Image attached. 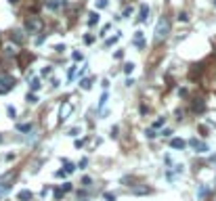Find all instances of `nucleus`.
<instances>
[{"label": "nucleus", "mask_w": 216, "mask_h": 201, "mask_svg": "<svg viewBox=\"0 0 216 201\" xmlns=\"http://www.w3.org/2000/svg\"><path fill=\"white\" fill-rule=\"evenodd\" d=\"M25 32H27V34L29 36H36V34H40V32H42V19H40V17H36V15H32V17H27V19H25Z\"/></svg>", "instance_id": "1"}, {"label": "nucleus", "mask_w": 216, "mask_h": 201, "mask_svg": "<svg viewBox=\"0 0 216 201\" xmlns=\"http://www.w3.org/2000/svg\"><path fill=\"white\" fill-rule=\"evenodd\" d=\"M170 34V21L166 17H162L155 25V42H162V40H166Z\"/></svg>", "instance_id": "2"}, {"label": "nucleus", "mask_w": 216, "mask_h": 201, "mask_svg": "<svg viewBox=\"0 0 216 201\" xmlns=\"http://www.w3.org/2000/svg\"><path fill=\"white\" fill-rule=\"evenodd\" d=\"M15 78L9 75V73H0V95H4V92H9L15 88Z\"/></svg>", "instance_id": "3"}, {"label": "nucleus", "mask_w": 216, "mask_h": 201, "mask_svg": "<svg viewBox=\"0 0 216 201\" xmlns=\"http://www.w3.org/2000/svg\"><path fill=\"white\" fill-rule=\"evenodd\" d=\"M189 145L195 149V153H208V151H210V147H208L204 141H197V138H191V141H189Z\"/></svg>", "instance_id": "4"}, {"label": "nucleus", "mask_w": 216, "mask_h": 201, "mask_svg": "<svg viewBox=\"0 0 216 201\" xmlns=\"http://www.w3.org/2000/svg\"><path fill=\"white\" fill-rule=\"evenodd\" d=\"M149 19V6L147 4H141V9H139V17H136V21L139 23H145Z\"/></svg>", "instance_id": "5"}, {"label": "nucleus", "mask_w": 216, "mask_h": 201, "mask_svg": "<svg viewBox=\"0 0 216 201\" xmlns=\"http://www.w3.org/2000/svg\"><path fill=\"white\" fill-rule=\"evenodd\" d=\"M72 111H73V105L72 103H65V105H61V122H65V119L72 115Z\"/></svg>", "instance_id": "6"}, {"label": "nucleus", "mask_w": 216, "mask_h": 201, "mask_svg": "<svg viewBox=\"0 0 216 201\" xmlns=\"http://www.w3.org/2000/svg\"><path fill=\"white\" fill-rule=\"evenodd\" d=\"M46 6L50 11H57V9H63V6H65V0H48Z\"/></svg>", "instance_id": "7"}, {"label": "nucleus", "mask_w": 216, "mask_h": 201, "mask_svg": "<svg viewBox=\"0 0 216 201\" xmlns=\"http://www.w3.org/2000/svg\"><path fill=\"white\" fill-rule=\"evenodd\" d=\"M32 197H34V193L27 191V189H23V191L17 193V199H19V201H32Z\"/></svg>", "instance_id": "8"}, {"label": "nucleus", "mask_w": 216, "mask_h": 201, "mask_svg": "<svg viewBox=\"0 0 216 201\" xmlns=\"http://www.w3.org/2000/svg\"><path fill=\"white\" fill-rule=\"evenodd\" d=\"M107 101H109V95H107V92H103L101 99H99V105H96V111H99V113H103V109H105V105H107Z\"/></svg>", "instance_id": "9"}, {"label": "nucleus", "mask_w": 216, "mask_h": 201, "mask_svg": "<svg viewBox=\"0 0 216 201\" xmlns=\"http://www.w3.org/2000/svg\"><path fill=\"white\" fill-rule=\"evenodd\" d=\"M170 147H172V149H180V151H183V149L187 147V142L183 141V138H172V141H170Z\"/></svg>", "instance_id": "10"}, {"label": "nucleus", "mask_w": 216, "mask_h": 201, "mask_svg": "<svg viewBox=\"0 0 216 201\" xmlns=\"http://www.w3.org/2000/svg\"><path fill=\"white\" fill-rule=\"evenodd\" d=\"M132 195H147V193H151V189H147V187H132Z\"/></svg>", "instance_id": "11"}, {"label": "nucleus", "mask_w": 216, "mask_h": 201, "mask_svg": "<svg viewBox=\"0 0 216 201\" xmlns=\"http://www.w3.org/2000/svg\"><path fill=\"white\" fill-rule=\"evenodd\" d=\"M99 19H101V17H99V13H88V25H96L99 23Z\"/></svg>", "instance_id": "12"}, {"label": "nucleus", "mask_w": 216, "mask_h": 201, "mask_svg": "<svg viewBox=\"0 0 216 201\" xmlns=\"http://www.w3.org/2000/svg\"><path fill=\"white\" fill-rule=\"evenodd\" d=\"M40 86H42V84H40V80H38V78H32V82H29V90H32V92H38V90H40Z\"/></svg>", "instance_id": "13"}, {"label": "nucleus", "mask_w": 216, "mask_h": 201, "mask_svg": "<svg viewBox=\"0 0 216 201\" xmlns=\"http://www.w3.org/2000/svg\"><path fill=\"white\" fill-rule=\"evenodd\" d=\"M11 40H13V42H17V44H23V36H21V32H13Z\"/></svg>", "instance_id": "14"}, {"label": "nucleus", "mask_w": 216, "mask_h": 201, "mask_svg": "<svg viewBox=\"0 0 216 201\" xmlns=\"http://www.w3.org/2000/svg\"><path fill=\"white\" fill-rule=\"evenodd\" d=\"M80 88H82V90H90V88H92V82H90V80H80Z\"/></svg>", "instance_id": "15"}, {"label": "nucleus", "mask_w": 216, "mask_h": 201, "mask_svg": "<svg viewBox=\"0 0 216 201\" xmlns=\"http://www.w3.org/2000/svg\"><path fill=\"white\" fill-rule=\"evenodd\" d=\"M27 103H29V105H36V103H38L36 92H27Z\"/></svg>", "instance_id": "16"}, {"label": "nucleus", "mask_w": 216, "mask_h": 201, "mask_svg": "<svg viewBox=\"0 0 216 201\" xmlns=\"http://www.w3.org/2000/svg\"><path fill=\"white\" fill-rule=\"evenodd\" d=\"M63 164H65V172H67V174H72L73 170H76V166H73L72 161H67V159H63Z\"/></svg>", "instance_id": "17"}, {"label": "nucleus", "mask_w": 216, "mask_h": 201, "mask_svg": "<svg viewBox=\"0 0 216 201\" xmlns=\"http://www.w3.org/2000/svg\"><path fill=\"white\" fill-rule=\"evenodd\" d=\"M95 6H96V9H107V6H109V0H96Z\"/></svg>", "instance_id": "18"}, {"label": "nucleus", "mask_w": 216, "mask_h": 201, "mask_svg": "<svg viewBox=\"0 0 216 201\" xmlns=\"http://www.w3.org/2000/svg\"><path fill=\"white\" fill-rule=\"evenodd\" d=\"M132 13H134V9H132V6H126V9H124V13H122V17H124V19H128V17H132Z\"/></svg>", "instance_id": "19"}, {"label": "nucleus", "mask_w": 216, "mask_h": 201, "mask_svg": "<svg viewBox=\"0 0 216 201\" xmlns=\"http://www.w3.org/2000/svg\"><path fill=\"white\" fill-rule=\"evenodd\" d=\"M17 128H19V132H29L32 130V124H19Z\"/></svg>", "instance_id": "20"}, {"label": "nucleus", "mask_w": 216, "mask_h": 201, "mask_svg": "<svg viewBox=\"0 0 216 201\" xmlns=\"http://www.w3.org/2000/svg\"><path fill=\"white\" fill-rule=\"evenodd\" d=\"M118 40H120V34H118V36H113V38H109L107 42H105V46H113V44H116Z\"/></svg>", "instance_id": "21"}, {"label": "nucleus", "mask_w": 216, "mask_h": 201, "mask_svg": "<svg viewBox=\"0 0 216 201\" xmlns=\"http://www.w3.org/2000/svg\"><path fill=\"white\" fill-rule=\"evenodd\" d=\"M103 199H105V201H116V195L107 191V193H103Z\"/></svg>", "instance_id": "22"}, {"label": "nucleus", "mask_w": 216, "mask_h": 201, "mask_svg": "<svg viewBox=\"0 0 216 201\" xmlns=\"http://www.w3.org/2000/svg\"><path fill=\"white\" fill-rule=\"evenodd\" d=\"M179 21H183V23H187V21H189V15H187L185 11H183V13H179Z\"/></svg>", "instance_id": "23"}, {"label": "nucleus", "mask_w": 216, "mask_h": 201, "mask_svg": "<svg viewBox=\"0 0 216 201\" xmlns=\"http://www.w3.org/2000/svg\"><path fill=\"white\" fill-rule=\"evenodd\" d=\"M4 55H6V57H15V48L6 46V48H4Z\"/></svg>", "instance_id": "24"}, {"label": "nucleus", "mask_w": 216, "mask_h": 201, "mask_svg": "<svg viewBox=\"0 0 216 201\" xmlns=\"http://www.w3.org/2000/svg\"><path fill=\"white\" fill-rule=\"evenodd\" d=\"M40 73H42V75H50V73H53V67H50V65H46V67H42V71H40Z\"/></svg>", "instance_id": "25"}, {"label": "nucleus", "mask_w": 216, "mask_h": 201, "mask_svg": "<svg viewBox=\"0 0 216 201\" xmlns=\"http://www.w3.org/2000/svg\"><path fill=\"white\" fill-rule=\"evenodd\" d=\"M6 113H9L11 118H17V109H15V107H6Z\"/></svg>", "instance_id": "26"}, {"label": "nucleus", "mask_w": 216, "mask_h": 201, "mask_svg": "<svg viewBox=\"0 0 216 201\" xmlns=\"http://www.w3.org/2000/svg\"><path fill=\"white\" fill-rule=\"evenodd\" d=\"M164 122H166V118H159L153 122V128H159V126H164Z\"/></svg>", "instance_id": "27"}, {"label": "nucleus", "mask_w": 216, "mask_h": 201, "mask_svg": "<svg viewBox=\"0 0 216 201\" xmlns=\"http://www.w3.org/2000/svg\"><path fill=\"white\" fill-rule=\"evenodd\" d=\"M132 69H134V63H126V65H124V71H126V73H132Z\"/></svg>", "instance_id": "28"}, {"label": "nucleus", "mask_w": 216, "mask_h": 201, "mask_svg": "<svg viewBox=\"0 0 216 201\" xmlns=\"http://www.w3.org/2000/svg\"><path fill=\"white\" fill-rule=\"evenodd\" d=\"M72 57H73V61H82V59H84V55H82V52H78V50L73 52Z\"/></svg>", "instance_id": "29"}, {"label": "nucleus", "mask_w": 216, "mask_h": 201, "mask_svg": "<svg viewBox=\"0 0 216 201\" xmlns=\"http://www.w3.org/2000/svg\"><path fill=\"white\" fill-rule=\"evenodd\" d=\"M84 42H86V44H92V42H95V36H90V34L84 36Z\"/></svg>", "instance_id": "30"}, {"label": "nucleus", "mask_w": 216, "mask_h": 201, "mask_svg": "<svg viewBox=\"0 0 216 201\" xmlns=\"http://www.w3.org/2000/svg\"><path fill=\"white\" fill-rule=\"evenodd\" d=\"M90 182H92V180H90V176H84V178H82V184H84V187H90Z\"/></svg>", "instance_id": "31"}, {"label": "nucleus", "mask_w": 216, "mask_h": 201, "mask_svg": "<svg viewBox=\"0 0 216 201\" xmlns=\"http://www.w3.org/2000/svg\"><path fill=\"white\" fill-rule=\"evenodd\" d=\"M65 50V44H55V52H63Z\"/></svg>", "instance_id": "32"}, {"label": "nucleus", "mask_w": 216, "mask_h": 201, "mask_svg": "<svg viewBox=\"0 0 216 201\" xmlns=\"http://www.w3.org/2000/svg\"><path fill=\"white\" fill-rule=\"evenodd\" d=\"M67 78H69V80H73V78H76V67H69V73H67Z\"/></svg>", "instance_id": "33"}, {"label": "nucleus", "mask_w": 216, "mask_h": 201, "mask_svg": "<svg viewBox=\"0 0 216 201\" xmlns=\"http://www.w3.org/2000/svg\"><path fill=\"white\" fill-rule=\"evenodd\" d=\"M159 134H162V136H172V130H170V128H164Z\"/></svg>", "instance_id": "34"}, {"label": "nucleus", "mask_w": 216, "mask_h": 201, "mask_svg": "<svg viewBox=\"0 0 216 201\" xmlns=\"http://www.w3.org/2000/svg\"><path fill=\"white\" fill-rule=\"evenodd\" d=\"M195 111H204V103H202V101H199V103H195Z\"/></svg>", "instance_id": "35"}, {"label": "nucleus", "mask_w": 216, "mask_h": 201, "mask_svg": "<svg viewBox=\"0 0 216 201\" xmlns=\"http://www.w3.org/2000/svg\"><path fill=\"white\" fill-rule=\"evenodd\" d=\"M63 193H67V191H72V182H65V184H63Z\"/></svg>", "instance_id": "36"}, {"label": "nucleus", "mask_w": 216, "mask_h": 201, "mask_svg": "<svg viewBox=\"0 0 216 201\" xmlns=\"http://www.w3.org/2000/svg\"><path fill=\"white\" fill-rule=\"evenodd\" d=\"M65 174H67L65 170H57V172H55V176H57V178H63V176H65Z\"/></svg>", "instance_id": "37"}, {"label": "nucleus", "mask_w": 216, "mask_h": 201, "mask_svg": "<svg viewBox=\"0 0 216 201\" xmlns=\"http://www.w3.org/2000/svg\"><path fill=\"white\" fill-rule=\"evenodd\" d=\"M78 134H80V128H72L69 130V136H78Z\"/></svg>", "instance_id": "38"}, {"label": "nucleus", "mask_w": 216, "mask_h": 201, "mask_svg": "<svg viewBox=\"0 0 216 201\" xmlns=\"http://www.w3.org/2000/svg\"><path fill=\"white\" fill-rule=\"evenodd\" d=\"M145 134H147V138H155V136H157V134H155V132H153V130H147V132H145Z\"/></svg>", "instance_id": "39"}, {"label": "nucleus", "mask_w": 216, "mask_h": 201, "mask_svg": "<svg viewBox=\"0 0 216 201\" xmlns=\"http://www.w3.org/2000/svg\"><path fill=\"white\" fill-rule=\"evenodd\" d=\"M86 71H88V65H84V67H82V69H80V73H78V78H82V75H84Z\"/></svg>", "instance_id": "40"}, {"label": "nucleus", "mask_w": 216, "mask_h": 201, "mask_svg": "<svg viewBox=\"0 0 216 201\" xmlns=\"http://www.w3.org/2000/svg\"><path fill=\"white\" fill-rule=\"evenodd\" d=\"M206 195H208V189L202 187V189H199V197H206Z\"/></svg>", "instance_id": "41"}, {"label": "nucleus", "mask_w": 216, "mask_h": 201, "mask_svg": "<svg viewBox=\"0 0 216 201\" xmlns=\"http://www.w3.org/2000/svg\"><path fill=\"white\" fill-rule=\"evenodd\" d=\"M113 57H116V59H122V57H124V50H116V55H113Z\"/></svg>", "instance_id": "42"}, {"label": "nucleus", "mask_w": 216, "mask_h": 201, "mask_svg": "<svg viewBox=\"0 0 216 201\" xmlns=\"http://www.w3.org/2000/svg\"><path fill=\"white\" fill-rule=\"evenodd\" d=\"M55 197H57V199H61V197H63V191L57 189V191H55Z\"/></svg>", "instance_id": "43"}, {"label": "nucleus", "mask_w": 216, "mask_h": 201, "mask_svg": "<svg viewBox=\"0 0 216 201\" xmlns=\"http://www.w3.org/2000/svg\"><path fill=\"white\" fill-rule=\"evenodd\" d=\"M101 86H103V88H105V90H107V88H109V80H107V78H105V80H103V82H101Z\"/></svg>", "instance_id": "44"}, {"label": "nucleus", "mask_w": 216, "mask_h": 201, "mask_svg": "<svg viewBox=\"0 0 216 201\" xmlns=\"http://www.w3.org/2000/svg\"><path fill=\"white\" fill-rule=\"evenodd\" d=\"M86 166H88V159H82V161L78 164V168H86Z\"/></svg>", "instance_id": "45"}, {"label": "nucleus", "mask_w": 216, "mask_h": 201, "mask_svg": "<svg viewBox=\"0 0 216 201\" xmlns=\"http://www.w3.org/2000/svg\"><path fill=\"white\" fill-rule=\"evenodd\" d=\"M111 136H113V138L118 136V126H113V128H111Z\"/></svg>", "instance_id": "46"}, {"label": "nucleus", "mask_w": 216, "mask_h": 201, "mask_svg": "<svg viewBox=\"0 0 216 201\" xmlns=\"http://www.w3.org/2000/svg\"><path fill=\"white\" fill-rule=\"evenodd\" d=\"M9 2H11V4H17V2H19V0H9Z\"/></svg>", "instance_id": "47"}, {"label": "nucleus", "mask_w": 216, "mask_h": 201, "mask_svg": "<svg viewBox=\"0 0 216 201\" xmlns=\"http://www.w3.org/2000/svg\"><path fill=\"white\" fill-rule=\"evenodd\" d=\"M214 6H216V0H214Z\"/></svg>", "instance_id": "48"}]
</instances>
